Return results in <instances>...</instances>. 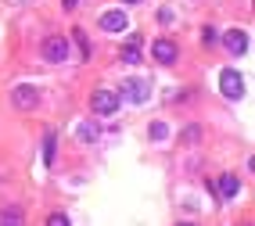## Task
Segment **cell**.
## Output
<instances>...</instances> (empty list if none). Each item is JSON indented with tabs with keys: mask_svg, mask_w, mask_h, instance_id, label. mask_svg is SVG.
<instances>
[{
	"mask_svg": "<svg viewBox=\"0 0 255 226\" xmlns=\"http://www.w3.org/2000/svg\"><path fill=\"white\" fill-rule=\"evenodd\" d=\"M219 94H223L227 101H241V97L248 94L245 76L237 72V68H223V72H219Z\"/></svg>",
	"mask_w": 255,
	"mask_h": 226,
	"instance_id": "obj_1",
	"label": "cell"
},
{
	"mask_svg": "<svg viewBox=\"0 0 255 226\" xmlns=\"http://www.w3.org/2000/svg\"><path fill=\"white\" fill-rule=\"evenodd\" d=\"M40 58L50 61V65L69 61V40H65V36H47V40L40 43Z\"/></svg>",
	"mask_w": 255,
	"mask_h": 226,
	"instance_id": "obj_2",
	"label": "cell"
},
{
	"mask_svg": "<svg viewBox=\"0 0 255 226\" xmlns=\"http://www.w3.org/2000/svg\"><path fill=\"white\" fill-rule=\"evenodd\" d=\"M11 104H14V108H22V112H32L40 104V86H32V83L14 86V90H11Z\"/></svg>",
	"mask_w": 255,
	"mask_h": 226,
	"instance_id": "obj_3",
	"label": "cell"
},
{
	"mask_svg": "<svg viewBox=\"0 0 255 226\" xmlns=\"http://www.w3.org/2000/svg\"><path fill=\"white\" fill-rule=\"evenodd\" d=\"M151 97V86L144 79H126L123 83V94H119V101H129V104H144Z\"/></svg>",
	"mask_w": 255,
	"mask_h": 226,
	"instance_id": "obj_4",
	"label": "cell"
},
{
	"mask_svg": "<svg viewBox=\"0 0 255 226\" xmlns=\"http://www.w3.org/2000/svg\"><path fill=\"white\" fill-rule=\"evenodd\" d=\"M90 108H94V115H115V112H119V94H112V90H94Z\"/></svg>",
	"mask_w": 255,
	"mask_h": 226,
	"instance_id": "obj_5",
	"label": "cell"
},
{
	"mask_svg": "<svg viewBox=\"0 0 255 226\" xmlns=\"http://www.w3.org/2000/svg\"><path fill=\"white\" fill-rule=\"evenodd\" d=\"M223 43H227V50H230L234 58H241L245 50H248V32H245V29H227Z\"/></svg>",
	"mask_w": 255,
	"mask_h": 226,
	"instance_id": "obj_6",
	"label": "cell"
},
{
	"mask_svg": "<svg viewBox=\"0 0 255 226\" xmlns=\"http://www.w3.org/2000/svg\"><path fill=\"white\" fill-rule=\"evenodd\" d=\"M151 54H155V61H158V65H173L180 50H176V43H173V40H155V43H151Z\"/></svg>",
	"mask_w": 255,
	"mask_h": 226,
	"instance_id": "obj_7",
	"label": "cell"
},
{
	"mask_svg": "<svg viewBox=\"0 0 255 226\" xmlns=\"http://www.w3.org/2000/svg\"><path fill=\"white\" fill-rule=\"evenodd\" d=\"M97 25L105 29V32H123V29H129V22H126V11H105L97 18Z\"/></svg>",
	"mask_w": 255,
	"mask_h": 226,
	"instance_id": "obj_8",
	"label": "cell"
},
{
	"mask_svg": "<svg viewBox=\"0 0 255 226\" xmlns=\"http://www.w3.org/2000/svg\"><path fill=\"white\" fill-rule=\"evenodd\" d=\"M237 190H241V180H237L234 172H223V176H219V194L230 201V198H237Z\"/></svg>",
	"mask_w": 255,
	"mask_h": 226,
	"instance_id": "obj_9",
	"label": "cell"
},
{
	"mask_svg": "<svg viewBox=\"0 0 255 226\" xmlns=\"http://www.w3.org/2000/svg\"><path fill=\"white\" fill-rule=\"evenodd\" d=\"M119 58H123L126 65H137L140 61V36H129V43L119 50Z\"/></svg>",
	"mask_w": 255,
	"mask_h": 226,
	"instance_id": "obj_10",
	"label": "cell"
},
{
	"mask_svg": "<svg viewBox=\"0 0 255 226\" xmlns=\"http://www.w3.org/2000/svg\"><path fill=\"white\" fill-rule=\"evenodd\" d=\"M54 144H58V133L47 129V136H43V165H47V169L54 165Z\"/></svg>",
	"mask_w": 255,
	"mask_h": 226,
	"instance_id": "obj_11",
	"label": "cell"
},
{
	"mask_svg": "<svg viewBox=\"0 0 255 226\" xmlns=\"http://www.w3.org/2000/svg\"><path fill=\"white\" fill-rule=\"evenodd\" d=\"M0 226H22V212L18 208H0Z\"/></svg>",
	"mask_w": 255,
	"mask_h": 226,
	"instance_id": "obj_12",
	"label": "cell"
},
{
	"mask_svg": "<svg viewBox=\"0 0 255 226\" xmlns=\"http://www.w3.org/2000/svg\"><path fill=\"white\" fill-rule=\"evenodd\" d=\"M147 136H151V140H165V136H169V126H165V122H151V126H147Z\"/></svg>",
	"mask_w": 255,
	"mask_h": 226,
	"instance_id": "obj_13",
	"label": "cell"
},
{
	"mask_svg": "<svg viewBox=\"0 0 255 226\" xmlns=\"http://www.w3.org/2000/svg\"><path fill=\"white\" fill-rule=\"evenodd\" d=\"M72 40H76V47H79V54H83V58H90V43H87V32H83V29H76V32H72Z\"/></svg>",
	"mask_w": 255,
	"mask_h": 226,
	"instance_id": "obj_14",
	"label": "cell"
},
{
	"mask_svg": "<svg viewBox=\"0 0 255 226\" xmlns=\"http://www.w3.org/2000/svg\"><path fill=\"white\" fill-rule=\"evenodd\" d=\"M47 226H72V223L65 212H54V216H47Z\"/></svg>",
	"mask_w": 255,
	"mask_h": 226,
	"instance_id": "obj_15",
	"label": "cell"
},
{
	"mask_svg": "<svg viewBox=\"0 0 255 226\" xmlns=\"http://www.w3.org/2000/svg\"><path fill=\"white\" fill-rule=\"evenodd\" d=\"M183 140H187V144H198V140H201V129H198V126L183 129Z\"/></svg>",
	"mask_w": 255,
	"mask_h": 226,
	"instance_id": "obj_16",
	"label": "cell"
},
{
	"mask_svg": "<svg viewBox=\"0 0 255 226\" xmlns=\"http://www.w3.org/2000/svg\"><path fill=\"white\" fill-rule=\"evenodd\" d=\"M79 136H83V140H94V136H97V126H83Z\"/></svg>",
	"mask_w": 255,
	"mask_h": 226,
	"instance_id": "obj_17",
	"label": "cell"
},
{
	"mask_svg": "<svg viewBox=\"0 0 255 226\" xmlns=\"http://www.w3.org/2000/svg\"><path fill=\"white\" fill-rule=\"evenodd\" d=\"M201 40H205V43H216V29H212V25H205V32H201Z\"/></svg>",
	"mask_w": 255,
	"mask_h": 226,
	"instance_id": "obj_18",
	"label": "cell"
},
{
	"mask_svg": "<svg viewBox=\"0 0 255 226\" xmlns=\"http://www.w3.org/2000/svg\"><path fill=\"white\" fill-rule=\"evenodd\" d=\"M126 4H140V0H126Z\"/></svg>",
	"mask_w": 255,
	"mask_h": 226,
	"instance_id": "obj_19",
	"label": "cell"
},
{
	"mask_svg": "<svg viewBox=\"0 0 255 226\" xmlns=\"http://www.w3.org/2000/svg\"><path fill=\"white\" fill-rule=\"evenodd\" d=\"M180 226H194V223H180Z\"/></svg>",
	"mask_w": 255,
	"mask_h": 226,
	"instance_id": "obj_20",
	"label": "cell"
},
{
	"mask_svg": "<svg viewBox=\"0 0 255 226\" xmlns=\"http://www.w3.org/2000/svg\"><path fill=\"white\" fill-rule=\"evenodd\" d=\"M245 226H248V223H245Z\"/></svg>",
	"mask_w": 255,
	"mask_h": 226,
	"instance_id": "obj_21",
	"label": "cell"
}]
</instances>
